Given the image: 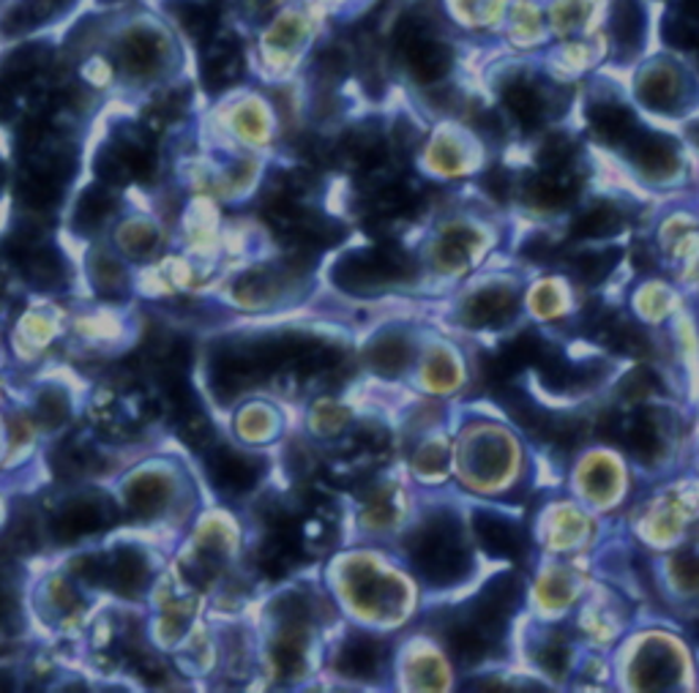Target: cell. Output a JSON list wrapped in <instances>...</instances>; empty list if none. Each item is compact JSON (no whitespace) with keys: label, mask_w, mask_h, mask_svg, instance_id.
Segmentation results:
<instances>
[{"label":"cell","mask_w":699,"mask_h":693,"mask_svg":"<svg viewBox=\"0 0 699 693\" xmlns=\"http://www.w3.org/2000/svg\"><path fill=\"white\" fill-rule=\"evenodd\" d=\"M3 177H6V170H3V164H0V183H3Z\"/></svg>","instance_id":"35"},{"label":"cell","mask_w":699,"mask_h":693,"mask_svg":"<svg viewBox=\"0 0 699 693\" xmlns=\"http://www.w3.org/2000/svg\"><path fill=\"white\" fill-rule=\"evenodd\" d=\"M695 140H697V142H699V126H697V129H695Z\"/></svg>","instance_id":"36"},{"label":"cell","mask_w":699,"mask_h":693,"mask_svg":"<svg viewBox=\"0 0 699 693\" xmlns=\"http://www.w3.org/2000/svg\"><path fill=\"white\" fill-rule=\"evenodd\" d=\"M631 659L626 663V689L683 691L691 689V663L680 639L672 633H637Z\"/></svg>","instance_id":"3"},{"label":"cell","mask_w":699,"mask_h":693,"mask_svg":"<svg viewBox=\"0 0 699 693\" xmlns=\"http://www.w3.org/2000/svg\"><path fill=\"white\" fill-rule=\"evenodd\" d=\"M413 355H416V347H413L411 334L399 328L383 330L366 347V360L385 380H396V377L405 375L413 364Z\"/></svg>","instance_id":"19"},{"label":"cell","mask_w":699,"mask_h":693,"mask_svg":"<svg viewBox=\"0 0 699 693\" xmlns=\"http://www.w3.org/2000/svg\"><path fill=\"white\" fill-rule=\"evenodd\" d=\"M418 470H421V476H429V478L446 476L448 472V451L446 448L437 446V442H426V446L421 448V453H418Z\"/></svg>","instance_id":"32"},{"label":"cell","mask_w":699,"mask_h":693,"mask_svg":"<svg viewBox=\"0 0 699 693\" xmlns=\"http://www.w3.org/2000/svg\"><path fill=\"white\" fill-rule=\"evenodd\" d=\"M525 278L497 274L467 289L456 306V323L470 334H517L525 312Z\"/></svg>","instance_id":"2"},{"label":"cell","mask_w":699,"mask_h":693,"mask_svg":"<svg viewBox=\"0 0 699 693\" xmlns=\"http://www.w3.org/2000/svg\"><path fill=\"white\" fill-rule=\"evenodd\" d=\"M470 527L465 530L459 513L452 508H435L418 521L407 538V557L413 571L432 590L462 588L476 571L470 547Z\"/></svg>","instance_id":"1"},{"label":"cell","mask_w":699,"mask_h":693,"mask_svg":"<svg viewBox=\"0 0 699 693\" xmlns=\"http://www.w3.org/2000/svg\"><path fill=\"white\" fill-rule=\"evenodd\" d=\"M465 478L476 489L500 491L519 486L523 478V446L517 435H506L500 426H478L465 440L462 451Z\"/></svg>","instance_id":"4"},{"label":"cell","mask_w":699,"mask_h":693,"mask_svg":"<svg viewBox=\"0 0 699 693\" xmlns=\"http://www.w3.org/2000/svg\"><path fill=\"white\" fill-rule=\"evenodd\" d=\"M241 71H244V55H241L239 47L230 44V41H216L209 50V58H205V85L222 91V88L239 80Z\"/></svg>","instance_id":"26"},{"label":"cell","mask_w":699,"mask_h":693,"mask_svg":"<svg viewBox=\"0 0 699 693\" xmlns=\"http://www.w3.org/2000/svg\"><path fill=\"white\" fill-rule=\"evenodd\" d=\"M52 467L67 481H77V478H85L99 470V453L85 442H69V446L58 448Z\"/></svg>","instance_id":"28"},{"label":"cell","mask_w":699,"mask_h":693,"mask_svg":"<svg viewBox=\"0 0 699 693\" xmlns=\"http://www.w3.org/2000/svg\"><path fill=\"white\" fill-rule=\"evenodd\" d=\"M175 20L181 22V28L186 33H192L194 39H203L213 26V9L209 3H200V0H178L173 6Z\"/></svg>","instance_id":"31"},{"label":"cell","mask_w":699,"mask_h":693,"mask_svg":"<svg viewBox=\"0 0 699 693\" xmlns=\"http://www.w3.org/2000/svg\"><path fill=\"white\" fill-rule=\"evenodd\" d=\"M484 238L470 224H452L443 230V235L435 243V268L443 274H462L470 271L473 263L484 254Z\"/></svg>","instance_id":"18"},{"label":"cell","mask_w":699,"mask_h":693,"mask_svg":"<svg viewBox=\"0 0 699 693\" xmlns=\"http://www.w3.org/2000/svg\"><path fill=\"white\" fill-rule=\"evenodd\" d=\"M585 598V588L579 573L571 565L558 560H544L541 571H538L536 582H533V601H536L538 620L547 623H560V620L571 618L577 603Z\"/></svg>","instance_id":"9"},{"label":"cell","mask_w":699,"mask_h":693,"mask_svg":"<svg viewBox=\"0 0 699 693\" xmlns=\"http://www.w3.org/2000/svg\"><path fill=\"white\" fill-rule=\"evenodd\" d=\"M503 104H506L508 115L523 129H538L547 121L549 96L538 85L527 82L525 77H514L503 85Z\"/></svg>","instance_id":"20"},{"label":"cell","mask_w":699,"mask_h":693,"mask_svg":"<svg viewBox=\"0 0 699 693\" xmlns=\"http://www.w3.org/2000/svg\"><path fill=\"white\" fill-rule=\"evenodd\" d=\"M470 536L476 541L478 552H484L497 562H519L525 557L527 532L523 521L497 506L473 508Z\"/></svg>","instance_id":"8"},{"label":"cell","mask_w":699,"mask_h":693,"mask_svg":"<svg viewBox=\"0 0 699 693\" xmlns=\"http://www.w3.org/2000/svg\"><path fill=\"white\" fill-rule=\"evenodd\" d=\"M626 227H629L626 211L618 203L598 200L574 213L566 227V243H618Z\"/></svg>","instance_id":"15"},{"label":"cell","mask_w":699,"mask_h":693,"mask_svg":"<svg viewBox=\"0 0 699 693\" xmlns=\"http://www.w3.org/2000/svg\"><path fill=\"white\" fill-rule=\"evenodd\" d=\"M388 666V642L366 633H355L342 642L336 653V672L347 680H377Z\"/></svg>","instance_id":"17"},{"label":"cell","mask_w":699,"mask_h":693,"mask_svg":"<svg viewBox=\"0 0 699 693\" xmlns=\"http://www.w3.org/2000/svg\"><path fill=\"white\" fill-rule=\"evenodd\" d=\"M205 472L213 489L222 497H246L263 481L265 465L257 456H249L239 448L216 446L205 459Z\"/></svg>","instance_id":"11"},{"label":"cell","mask_w":699,"mask_h":693,"mask_svg":"<svg viewBox=\"0 0 699 693\" xmlns=\"http://www.w3.org/2000/svg\"><path fill=\"white\" fill-rule=\"evenodd\" d=\"M115 208V197L104 186H88L74 205V230H80L82 235L99 233L110 222Z\"/></svg>","instance_id":"25"},{"label":"cell","mask_w":699,"mask_h":693,"mask_svg":"<svg viewBox=\"0 0 699 693\" xmlns=\"http://www.w3.org/2000/svg\"><path fill=\"white\" fill-rule=\"evenodd\" d=\"M686 9H689L691 14H695L699 20V0H686Z\"/></svg>","instance_id":"34"},{"label":"cell","mask_w":699,"mask_h":693,"mask_svg":"<svg viewBox=\"0 0 699 693\" xmlns=\"http://www.w3.org/2000/svg\"><path fill=\"white\" fill-rule=\"evenodd\" d=\"M588 121L596 137L607 142V145H626L631 140V134L637 132L634 112L618 102L594 104V110L588 112Z\"/></svg>","instance_id":"22"},{"label":"cell","mask_w":699,"mask_h":693,"mask_svg":"<svg viewBox=\"0 0 699 693\" xmlns=\"http://www.w3.org/2000/svg\"><path fill=\"white\" fill-rule=\"evenodd\" d=\"M151 562L142 549L123 547L112 554H102V582L99 588H110L115 595L140 598L151 588Z\"/></svg>","instance_id":"14"},{"label":"cell","mask_w":699,"mask_h":693,"mask_svg":"<svg viewBox=\"0 0 699 693\" xmlns=\"http://www.w3.org/2000/svg\"><path fill=\"white\" fill-rule=\"evenodd\" d=\"M538 541L549 557L590 552L594 547V511L582 502H549L538 517Z\"/></svg>","instance_id":"7"},{"label":"cell","mask_w":699,"mask_h":693,"mask_svg":"<svg viewBox=\"0 0 699 693\" xmlns=\"http://www.w3.org/2000/svg\"><path fill=\"white\" fill-rule=\"evenodd\" d=\"M626 153L629 162L637 167V173L645 181L667 183L680 173V151L678 142L667 134L659 132H634L631 140L626 142Z\"/></svg>","instance_id":"13"},{"label":"cell","mask_w":699,"mask_h":693,"mask_svg":"<svg viewBox=\"0 0 699 693\" xmlns=\"http://www.w3.org/2000/svg\"><path fill=\"white\" fill-rule=\"evenodd\" d=\"M656 588L675 609H699V543H680L667 549L659 571L654 565Z\"/></svg>","instance_id":"10"},{"label":"cell","mask_w":699,"mask_h":693,"mask_svg":"<svg viewBox=\"0 0 699 693\" xmlns=\"http://www.w3.org/2000/svg\"><path fill=\"white\" fill-rule=\"evenodd\" d=\"M69 399L63 390L58 388H44L39 396H36L33 405V416L39 424H44L47 429H58L69 420Z\"/></svg>","instance_id":"30"},{"label":"cell","mask_w":699,"mask_h":693,"mask_svg":"<svg viewBox=\"0 0 699 693\" xmlns=\"http://www.w3.org/2000/svg\"><path fill=\"white\" fill-rule=\"evenodd\" d=\"M667 41L680 50H699V28L686 26V22H669L667 26Z\"/></svg>","instance_id":"33"},{"label":"cell","mask_w":699,"mask_h":693,"mask_svg":"<svg viewBox=\"0 0 699 693\" xmlns=\"http://www.w3.org/2000/svg\"><path fill=\"white\" fill-rule=\"evenodd\" d=\"M170 500V486L162 476H142L129 486L126 491V508L132 511L134 519H156L164 513Z\"/></svg>","instance_id":"24"},{"label":"cell","mask_w":699,"mask_h":693,"mask_svg":"<svg viewBox=\"0 0 699 693\" xmlns=\"http://www.w3.org/2000/svg\"><path fill=\"white\" fill-rule=\"evenodd\" d=\"M164 61V41L153 31H132L118 47V63L132 77H151L156 74Z\"/></svg>","instance_id":"21"},{"label":"cell","mask_w":699,"mask_h":693,"mask_svg":"<svg viewBox=\"0 0 699 693\" xmlns=\"http://www.w3.org/2000/svg\"><path fill=\"white\" fill-rule=\"evenodd\" d=\"M402 55H405L407 71L424 85L440 82L452 69V52L446 44L432 39L424 28L407 26L402 33Z\"/></svg>","instance_id":"16"},{"label":"cell","mask_w":699,"mask_h":693,"mask_svg":"<svg viewBox=\"0 0 699 693\" xmlns=\"http://www.w3.org/2000/svg\"><path fill=\"white\" fill-rule=\"evenodd\" d=\"M91 282L97 293H102L104 298H121L129 289L126 268L107 252H99L91 259Z\"/></svg>","instance_id":"29"},{"label":"cell","mask_w":699,"mask_h":693,"mask_svg":"<svg viewBox=\"0 0 699 693\" xmlns=\"http://www.w3.org/2000/svg\"><path fill=\"white\" fill-rule=\"evenodd\" d=\"M115 513L112 506L99 495H80L67 500L52 517V536L61 543H77L82 538H91L112 524Z\"/></svg>","instance_id":"12"},{"label":"cell","mask_w":699,"mask_h":693,"mask_svg":"<svg viewBox=\"0 0 699 693\" xmlns=\"http://www.w3.org/2000/svg\"><path fill=\"white\" fill-rule=\"evenodd\" d=\"M418 276L416 259L394 246H366L347 252L336 263V287L353 295H375L383 289L413 284Z\"/></svg>","instance_id":"5"},{"label":"cell","mask_w":699,"mask_h":693,"mask_svg":"<svg viewBox=\"0 0 699 693\" xmlns=\"http://www.w3.org/2000/svg\"><path fill=\"white\" fill-rule=\"evenodd\" d=\"M615 44L626 52H637L645 35V14L637 0H615L612 26H609Z\"/></svg>","instance_id":"27"},{"label":"cell","mask_w":699,"mask_h":693,"mask_svg":"<svg viewBox=\"0 0 699 693\" xmlns=\"http://www.w3.org/2000/svg\"><path fill=\"white\" fill-rule=\"evenodd\" d=\"M574 489L585 508L594 513H612L629 497L624 461L604 448H588L574 465Z\"/></svg>","instance_id":"6"},{"label":"cell","mask_w":699,"mask_h":693,"mask_svg":"<svg viewBox=\"0 0 699 693\" xmlns=\"http://www.w3.org/2000/svg\"><path fill=\"white\" fill-rule=\"evenodd\" d=\"M639 99L645 106L656 112H675L683 102V91H680V80L675 71L654 69L639 80Z\"/></svg>","instance_id":"23"}]
</instances>
